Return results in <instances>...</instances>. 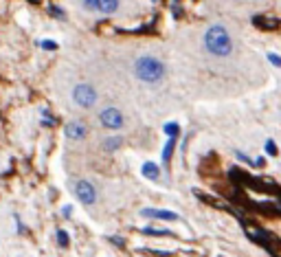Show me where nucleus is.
I'll list each match as a JSON object with an SVG mask.
<instances>
[{
  "label": "nucleus",
  "mask_w": 281,
  "mask_h": 257,
  "mask_svg": "<svg viewBox=\"0 0 281 257\" xmlns=\"http://www.w3.org/2000/svg\"><path fill=\"white\" fill-rule=\"evenodd\" d=\"M55 235H57V244H60L61 248H66V246H68V244H70V237H68V233H66L64 229H60Z\"/></svg>",
  "instance_id": "f3484780"
},
{
  "label": "nucleus",
  "mask_w": 281,
  "mask_h": 257,
  "mask_svg": "<svg viewBox=\"0 0 281 257\" xmlns=\"http://www.w3.org/2000/svg\"><path fill=\"white\" fill-rule=\"evenodd\" d=\"M61 216H64V217H70V216H73V204H66V207L61 209Z\"/></svg>",
  "instance_id": "5701e85b"
},
{
  "label": "nucleus",
  "mask_w": 281,
  "mask_h": 257,
  "mask_svg": "<svg viewBox=\"0 0 281 257\" xmlns=\"http://www.w3.org/2000/svg\"><path fill=\"white\" fill-rule=\"evenodd\" d=\"M140 174H143L147 180H158V178H161V167H158L156 163H152V160H147V163H143V167H140Z\"/></svg>",
  "instance_id": "9d476101"
},
{
  "label": "nucleus",
  "mask_w": 281,
  "mask_h": 257,
  "mask_svg": "<svg viewBox=\"0 0 281 257\" xmlns=\"http://www.w3.org/2000/svg\"><path fill=\"white\" fill-rule=\"evenodd\" d=\"M42 49L44 51H57V49H60V44H57L55 40H44L42 42Z\"/></svg>",
  "instance_id": "aec40b11"
},
{
  "label": "nucleus",
  "mask_w": 281,
  "mask_h": 257,
  "mask_svg": "<svg viewBox=\"0 0 281 257\" xmlns=\"http://www.w3.org/2000/svg\"><path fill=\"white\" fill-rule=\"evenodd\" d=\"M244 231H246V235H248L253 242L266 246L270 253H272V248H281V239L275 237V235H270L268 231L259 229V226H253V224H248V222H244Z\"/></svg>",
  "instance_id": "20e7f679"
},
{
  "label": "nucleus",
  "mask_w": 281,
  "mask_h": 257,
  "mask_svg": "<svg viewBox=\"0 0 281 257\" xmlns=\"http://www.w3.org/2000/svg\"><path fill=\"white\" fill-rule=\"evenodd\" d=\"M143 217H152V220H180L178 213L165 211V209H140Z\"/></svg>",
  "instance_id": "1a4fd4ad"
},
{
  "label": "nucleus",
  "mask_w": 281,
  "mask_h": 257,
  "mask_svg": "<svg viewBox=\"0 0 281 257\" xmlns=\"http://www.w3.org/2000/svg\"><path fill=\"white\" fill-rule=\"evenodd\" d=\"M73 101H75V106H79L81 110H90V108H95L97 101H99V93H97V88L92 84L79 81L73 88Z\"/></svg>",
  "instance_id": "7ed1b4c3"
},
{
  "label": "nucleus",
  "mask_w": 281,
  "mask_h": 257,
  "mask_svg": "<svg viewBox=\"0 0 281 257\" xmlns=\"http://www.w3.org/2000/svg\"><path fill=\"white\" fill-rule=\"evenodd\" d=\"M66 137L70 138V141H83V138L88 137V125L86 121L81 119H73L66 123Z\"/></svg>",
  "instance_id": "0eeeda50"
},
{
  "label": "nucleus",
  "mask_w": 281,
  "mask_h": 257,
  "mask_svg": "<svg viewBox=\"0 0 281 257\" xmlns=\"http://www.w3.org/2000/svg\"><path fill=\"white\" fill-rule=\"evenodd\" d=\"M268 62L272 64V66H277V68H281V58L277 53H268Z\"/></svg>",
  "instance_id": "412c9836"
},
{
  "label": "nucleus",
  "mask_w": 281,
  "mask_h": 257,
  "mask_svg": "<svg viewBox=\"0 0 281 257\" xmlns=\"http://www.w3.org/2000/svg\"><path fill=\"white\" fill-rule=\"evenodd\" d=\"M99 123L103 125L105 130L117 132V130H121L123 125H125V117H123V112L119 110V108L108 106V108H103V110L99 112Z\"/></svg>",
  "instance_id": "39448f33"
},
{
  "label": "nucleus",
  "mask_w": 281,
  "mask_h": 257,
  "mask_svg": "<svg viewBox=\"0 0 281 257\" xmlns=\"http://www.w3.org/2000/svg\"><path fill=\"white\" fill-rule=\"evenodd\" d=\"M112 239V244H117V246H123V239L121 237H110Z\"/></svg>",
  "instance_id": "b1692460"
},
{
  "label": "nucleus",
  "mask_w": 281,
  "mask_h": 257,
  "mask_svg": "<svg viewBox=\"0 0 281 257\" xmlns=\"http://www.w3.org/2000/svg\"><path fill=\"white\" fill-rule=\"evenodd\" d=\"M204 49L215 58H228L233 53V38L222 24H211L204 31Z\"/></svg>",
  "instance_id": "f03ea898"
},
{
  "label": "nucleus",
  "mask_w": 281,
  "mask_h": 257,
  "mask_svg": "<svg viewBox=\"0 0 281 257\" xmlns=\"http://www.w3.org/2000/svg\"><path fill=\"white\" fill-rule=\"evenodd\" d=\"M152 2H158V0H152Z\"/></svg>",
  "instance_id": "393cba45"
},
{
  "label": "nucleus",
  "mask_w": 281,
  "mask_h": 257,
  "mask_svg": "<svg viewBox=\"0 0 281 257\" xmlns=\"http://www.w3.org/2000/svg\"><path fill=\"white\" fill-rule=\"evenodd\" d=\"M165 134H167V138H178V134H180V125L176 123V121H169V123H165Z\"/></svg>",
  "instance_id": "4468645a"
},
{
  "label": "nucleus",
  "mask_w": 281,
  "mask_h": 257,
  "mask_svg": "<svg viewBox=\"0 0 281 257\" xmlns=\"http://www.w3.org/2000/svg\"><path fill=\"white\" fill-rule=\"evenodd\" d=\"M73 194H75V198L81 204H86V207H92V204L97 202V187L92 185L90 180H75Z\"/></svg>",
  "instance_id": "423d86ee"
},
{
  "label": "nucleus",
  "mask_w": 281,
  "mask_h": 257,
  "mask_svg": "<svg viewBox=\"0 0 281 257\" xmlns=\"http://www.w3.org/2000/svg\"><path fill=\"white\" fill-rule=\"evenodd\" d=\"M132 71H134V77L139 81H143V84H147V86H154L165 79L167 68H165V64L158 58H154V55H140V58L134 59Z\"/></svg>",
  "instance_id": "f257e3e1"
},
{
  "label": "nucleus",
  "mask_w": 281,
  "mask_h": 257,
  "mask_svg": "<svg viewBox=\"0 0 281 257\" xmlns=\"http://www.w3.org/2000/svg\"><path fill=\"white\" fill-rule=\"evenodd\" d=\"M253 24L261 31H277L281 27V20L270 18V16H253Z\"/></svg>",
  "instance_id": "6e6552de"
},
{
  "label": "nucleus",
  "mask_w": 281,
  "mask_h": 257,
  "mask_svg": "<svg viewBox=\"0 0 281 257\" xmlns=\"http://www.w3.org/2000/svg\"><path fill=\"white\" fill-rule=\"evenodd\" d=\"M119 7H121V0H99V14L112 16L119 11Z\"/></svg>",
  "instance_id": "9b49d317"
},
{
  "label": "nucleus",
  "mask_w": 281,
  "mask_h": 257,
  "mask_svg": "<svg viewBox=\"0 0 281 257\" xmlns=\"http://www.w3.org/2000/svg\"><path fill=\"white\" fill-rule=\"evenodd\" d=\"M235 156H237V158H240V160H244V163H246V165H255V160H250V158H248V156H246V154H244V152H240V150H237V152H235Z\"/></svg>",
  "instance_id": "4be33fe9"
},
{
  "label": "nucleus",
  "mask_w": 281,
  "mask_h": 257,
  "mask_svg": "<svg viewBox=\"0 0 281 257\" xmlns=\"http://www.w3.org/2000/svg\"><path fill=\"white\" fill-rule=\"evenodd\" d=\"M48 11H51L53 18H57V20H66V14H64V9H61V7L51 5V7H48Z\"/></svg>",
  "instance_id": "a211bd4d"
},
{
  "label": "nucleus",
  "mask_w": 281,
  "mask_h": 257,
  "mask_svg": "<svg viewBox=\"0 0 281 257\" xmlns=\"http://www.w3.org/2000/svg\"><path fill=\"white\" fill-rule=\"evenodd\" d=\"M123 145V138L121 137H105L103 141V152H108V154H114V152H119V147Z\"/></svg>",
  "instance_id": "f8f14e48"
},
{
  "label": "nucleus",
  "mask_w": 281,
  "mask_h": 257,
  "mask_svg": "<svg viewBox=\"0 0 281 257\" xmlns=\"http://www.w3.org/2000/svg\"><path fill=\"white\" fill-rule=\"evenodd\" d=\"M266 154L268 156H277V154H279V150H277V143L270 141V138L266 141Z\"/></svg>",
  "instance_id": "6ab92c4d"
},
{
  "label": "nucleus",
  "mask_w": 281,
  "mask_h": 257,
  "mask_svg": "<svg viewBox=\"0 0 281 257\" xmlns=\"http://www.w3.org/2000/svg\"><path fill=\"white\" fill-rule=\"evenodd\" d=\"M145 235H156V237H167V235H171V231L167 229H152V226H145V229H140Z\"/></svg>",
  "instance_id": "dca6fc26"
},
{
  "label": "nucleus",
  "mask_w": 281,
  "mask_h": 257,
  "mask_svg": "<svg viewBox=\"0 0 281 257\" xmlns=\"http://www.w3.org/2000/svg\"><path fill=\"white\" fill-rule=\"evenodd\" d=\"M79 5L90 14H99V0H79Z\"/></svg>",
  "instance_id": "2eb2a0df"
},
{
  "label": "nucleus",
  "mask_w": 281,
  "mask_h": 257,
  "mask_svg": "<svg viewBox=\"0 0 281 257\" xmlns=\"http://www.w3.org/2000/svg\"><path fill=\"white\" fill-rule=\"evenodd\" d=\"M174 150H176V138H167L165 147H162V165H169Z\"/></svg>",
  "instance_id": "ddd939ff"
}]
</instances>
